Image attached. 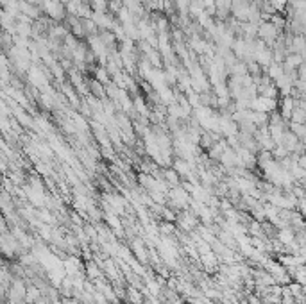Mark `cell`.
I'll list each match as a JSON object with an SVG mask.
<instances>
[{"label": "cell", "mask_w": 306, "mask_h": 304, "mask_svg": "<svg viewBox=\"0 0 306 304\" xmlns=\"http://www.w3.org/2000/svg\"><path fill=\"white\" fill-rule=\"evenodd\" d=\"M64 8L66 6L61 0H45L43 2V13L47 16H50L52 20H63L64 18Z\"/></svg>", "instance_id": "cell-1"}, {"label": "cell", "mask_w": 306, "mask_h": 304, "mask_svg": "<svg viewBox=\"0 0 306 304\" xmlns=\"http://www.w3.org/2000/svg\"><path fill=\"white\" fill-rule=\"evenodd\" d=\"M177 224H179V227H181L183 231L190 233L193 227H197L199 220H197V216L193 215V213H190V211H183L181 215H179V218H177Z\"/></svg>", "instance_id": "cell-2"}, {"label": "cell", "mask_w": 306, "mask_h": 304, "mask_svg": "<svg viewBox=\"0 0 306 304\" xmlns=\"http://www.w3.org/2000/svg\"><path fill=\"white\" fill-rule=\"evenodd\" d=\"M279 115L285 118V120H292V115H294V109H295V99L292 95H288V97H283V100H281V106H279Z\"/></svg>", "instance_id": "cell-3"}, {"label": "cell", "mask_w": 306, "mask_h": 304, "mask_svg": "<svg viewBox=\"0 0 306 304\" xmlns=\"http://www.w3.org/2000/svg\"><path fill=\"white\" fill-rule=\"evenodd\" d=\"M127 299L131 304H143V295L140 293V288H134V286L127 288Z\"/></svg>", "instance_id": "cell-4"}, {"label": "cell", "mask_w": 306, "mask_h": 304, "mask_svg": "<svg viewBox=\"0 0 306 304\" xmlns=\"http://www.w3.org/2000/svg\"><path fill=\"white\" fill-rule=\"evenodd\" d=\"M90 90H92V95H95V97H99V99H102V97L106 95V90H104V86L101 84V81H97V79H92L90 81Z\"/></svg>", "instance_id": "cell-5"}, {"label": "cell", "mask_w": 306, "mask_h": 304, "mask_svg": "<svg viewBox=\"0 0 306 304\" xmlns=\"http://www.w3.org/2000/svg\"><path fill=\"white\" fill-rule=\"evenodd\" d=\"M93 13H108L109 9V0H90Z\"/></svg>", "instance_id": "cell-6"}, {"label": "cell", "mask_w": 306, "mask_h": 304, "mask_svg": "<svg viewBox=\"0 0 306 304\" xmlns=\"http://www.w3.org/2000/svg\"><path fill=\"white\" fill-rule=\"evenodd\" d=\"M86 277H88V279H92V281L101 279V267H97L95 263H92V261H90V263L86 265Z\"/></svg>", "instance_id": "cell-7"}, {"label": "cell", "mask_w": 306, "mask_h": 304, "mask_svg": "<svg viewBox=\"0 0 306 304\" xmlns=\"http://www.w3.org/2000/svg\"><path fill=\"white\" fill-rule=\"evenodd\" d=\"M174 170H176L177 174H181V176H190V163L188 161H176L174 163Z\"/></svg>", "instance_id": "cell-8"}, {"label": "cell", "mask_w": 306, "mask_h": 304, "mask_svg": "<svg viewBox=\"0 0 306 304\" xmlns=\"http://www.w3.org/2000/svg\"><path fill=\"white\" fill-rule=\"evenodd\" d=\"M165 177H167V181H169L170 184H174V186H177V183H179V174L176 172V170H165Z\"/></svg>", "instance_id": "cell-9"}, {"label": "cell", "mask_w": 306, "mask_h": 304, "mask_svg": "<svg viewBox=\"0 0 306 304\" xmlns=\"http://www.w3.org/2000/svg\"><path fill=\"white\" fill-rule=\"evenodd\" d=\"M108 222L111 227H115L118 233H120V220H118V216H113V213H111V215H108Z\"/></svg>", "instance_id": "cell-10"}, {"label": "cell", "mask_w": 306, "mask_h": 304, "mask_svg": "<svg viewBox=\"0 0 306 304\" xmlns=\"http://www.w3.org/2000/svg\"><path fill=\"white\" fill-rule=\"evenodd\" d=\"M134 108L138 109V113H147V109H145V104H143V100H141V97H136V99H134Z\"/></svg>", "instance_id": "cell-11"}]
</instances>
